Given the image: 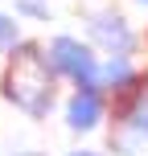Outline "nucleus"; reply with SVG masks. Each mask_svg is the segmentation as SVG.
Instances as JSON below:
<instances>
[{
  "label": "nucleus",
  "instance_id": "7ed1b4c3",
  "mask_svg": "<svg viewBox=\"0 0 148 156\" xmlns=\"http://www.w3.org/2000/svg\"><path fill=\"white\" fill-rule=\"evenodd\" d=\"M91 41L107 58H128L136 49V33L128 29V21L119 12H95L91 16Z\"/></svg>",
  "mask_w": 148,
  "mask_h": 156
},
{
  "label": "nucleus",
  "instance_id": "f257e3e1",
  "mask_svg": "<svg viewBox=\"0 0 148 156\" xmlns=\"http://www.w3.org/2000/svg\"><path fill=\"white\" fill-rule=\"evenodd\" d=\"M58 82H62V78L49 66L45 45H37V41H16V45L8 49L0 94H4L21 115L49 119V111H54V103H58Z\"/></svg>",
  "mask_w": 148,
  "mask_h": 156
},
{
  "label": "nucleus",
  "instance_id": "0eeeda50",
  "mask_svg": "<svg viewBox=\"0 0 148 156\" xmlns=\"http://www.w3.org/2000/svg\"><path fill=\"white\" fill-rule=\"evenodd\" d=\"M66 156H103V152H95V148H74V152H66Z\"/></svg>",
  "mask_w": 148,
  "mask_h": 156
},
{
  "label": "nucleus",
  "instance_id": "20e7f679",
  "mask_svg": "<svg viewBox=\"0 0 148 156\" xmlns=\"http://www.w3.org/2000/svg\"><path fill=\"white\" fill-rule=\"evenodd\" d=\"M107 119V94L86 86V90H74L66 99V127L70 132H95V127Z\"/></svg>",
  "mask_w": 148,
  "mask_h": 156
},
{
  "label": "nucleus",
  "instance_id": "1a4fd4ad",
  "mask_svg": "<svg viewBox=\"0 0 148 156\" xmlns=\"http://www.w3.org/2000/svg\"><path fill=\"white\" fill-rule=\"evenodd\" d=\"M140 4H148V0H140Z\"/></svg>",
  "mask_w": 148,
  "mask_h": 156
},
{
  "label": "nucleus",
  "instance_id": "6e6552de",
  "mask_svg": "<svg viewBox=\"0 0 148 156\" xmlns=\"http://www.w3.org/2000/svg\"><path fill=\"white\" fill-rule=\"evenodd\" d=\"M16 156H41V152H16Z\"/></svg>",
  "mask_w": 148,
  "mask_h": 156
},
{
  "label": "nucleus",
  "instance_id": "f03ea898",
  "mask_svg": "<svg viewBox=\"0 0 148 156\" xmlns=\"http://www.w3.org/2000/svg\"><path fill=\"white\" fill-rule=\"evenodd\" d=\"M45 58H49V66H54L58 78L74 82V90H86V86L99 90V62L103 58H95V45L62 33V37H54L45 45Z\"/></svg>",
  "mask_w": 148,
  "mask_h": 156
},
{
  "label": "nucleus",
  "instance_id": "39448f33",
  "mask_svg": "<svg viewBox=\"0 0 148 156\" xmlns=\"http://www.w3.org/2000/svg\"><path fill=\"white\" fill-rule=\"evenodd\" d=\"M16 41H21V25H16L13 16H4V12H0V54H8Z\"/></svg>",
  "mask_w": 148,
  "mask_h": 156
},
{
  "label": "nucleus",
  "instance_id": "423d86ee",
  "mask_svg": "<svg viewBox=\"0 0 148 156\" xmlns=\"http://www.w3.org/2000/svg\"><path fill=\"white\" fill-rule=\"evenodd\" d=\"M16 12L33 16V21H49V4L45 0H16Z\"/></svg>",
  "mask_w": 148,
  "mask_h": 156
}]
</instances>
